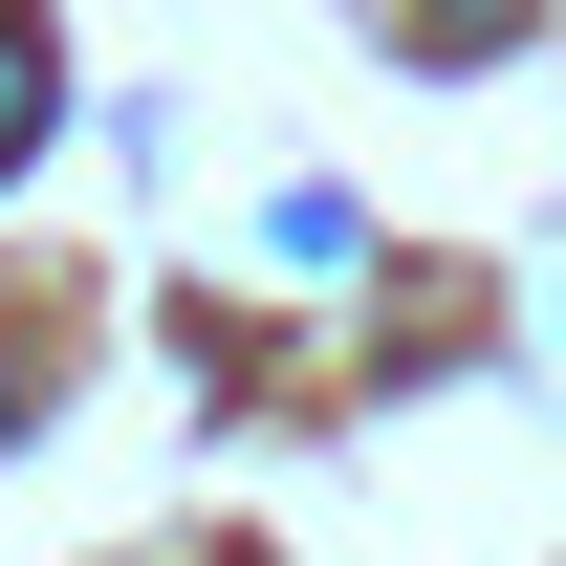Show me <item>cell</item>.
<instances>
[{"instance_id": "cell-1", "label": "cell", "mask_w": 566, "mask_h": 566, "mask_svg": "<svg viewBox=\"0 0 566 566\" xmlns=\"http://www.w3.org/2000/svg\"><path fill=\"white\" fill-rule=\"evenodd\" d=\"M0 153H44V44L0 22Z\"/></svg>"}, {"instance_id": "cell-2", "label": "cell", "mask_w": 566, "mask_h": 566, "mask_svg": "<svg viewBox=\"0 0 566 566\" xmlns=\"http://www.w3.org/2000/svg\"><path fill=\"white\" fill-rule=\"evenodd\" d=\"M415 22H436V44H501V22H523V0H415Z\"/></svg>"}]
</instances>
